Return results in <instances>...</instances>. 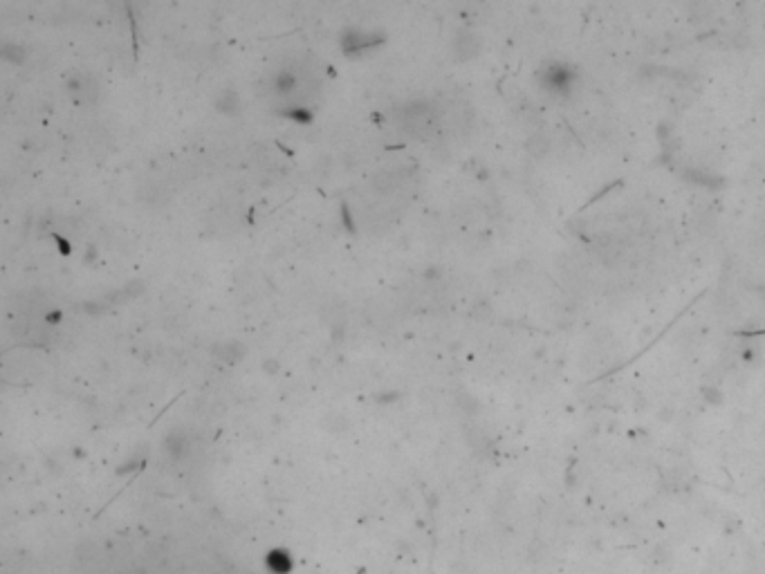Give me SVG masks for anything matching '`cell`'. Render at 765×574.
Returning <instances> with one entry per match:
<instances>
[{
  "label": "cell",
  "instance_id": "6da1fadb",
  "mask_svg": "<svg viewBox=\"0 0 765 574\" xmlns=\"http://www.w3.org/2000/svg\"><path fill=\"white\" fill-rule=\"evenodd\" d=\"M398 123L400 128L413 139H429L436 132L440 123V112L438 108L425 101V99H413L400 106L398 110Z\"/></svg>",
  "mask_w": 765,
  "mask_h": 574
},
{
  "label": "cell",
  "instance_id": "3957f363",
  "mask_svg": "<svg viewBox=\"0 0 765 574\" xmlns=\"http://www.w3.org/2000/svg\"><path fill=\"white\" fill-rule=\"evenodd\" d=\"M382 36L377 32H362V30H350L341 36V48L346 54H362L373 50L375 45H380Z\"/></svg>",
  "mask_w": 765,
  "mask_h": 574
},
{
  "label": "cell",
  "instance_id": "7a4b0ae2",
  "mask_svg": "<svg viewBox=\"0 0 765 574\" xmlns=\"http://www.w3.org/2000/svg\"><path fill=\"white\" fill-rule=\"evenodd\" d=\"M68 92L72 97V101H77L81 106H93L99 99V83L93 75L88 72H75L68 79Z\"/></svg>",
  "mask_w": 765,
  "mask_h": 574
}]
</instances>
